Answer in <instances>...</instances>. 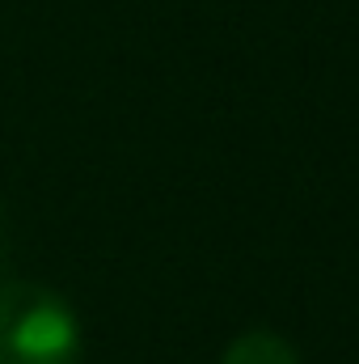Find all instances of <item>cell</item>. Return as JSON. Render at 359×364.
Returning <instances> with one entry per match:
<instances>
[{
    "label": "cell",
    "mask_w": 359,
    "mask_h": 364,
    "mask_svg": "<svg viewBox=\"0 0 359 364\" xmlns=\"http://www.w3.org/2000/svg\"><path fill=\"white\" fill-rule=\"evenodd\" d=\"M77 309L30 279L0 284V364H81Z\"/></svg>",
    "instance_id": "obj_1"
},
{
    "label": "cell",
    "mask_w": 359,
    "mask_h": 364,
    "mask_svg": "<svg viewBox=\"0 0 359 364\" xmlns=\"http://www.w3.org/2000/svg\"><path fill=\"white\" fill-rule=\"evenodd\" d=\"M220 364H300V356L275 331H245V335H237L224 348V360Z\"/></svg>",
    "instance_id": "obj_2"
},
{
    "label": "cell",
    "mask_w": 359,
    "mask_h": 364,
    "mask_svg": "<svg viewBox=\"0 0 359 364\" xmlns=\"http://www.w3.org/2000/svg\"><path fill=\"white\" fill-rule=\"evenodd\" d=\"M0 267H4V237H0Z\"/></svg>",
    "instance_id": "obj_3"
}]
</instances>
